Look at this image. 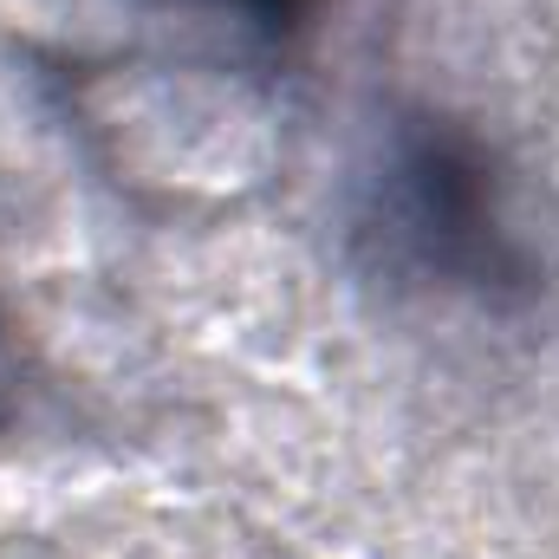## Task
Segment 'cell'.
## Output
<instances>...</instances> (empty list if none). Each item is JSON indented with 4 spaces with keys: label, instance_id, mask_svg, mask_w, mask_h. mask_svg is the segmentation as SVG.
I'll use <instances>...</instances> for the list:
<instances>
[{
    "label": "cell",
    "instance_id": "obj_2",
    "mask_svg": "<svg viewBox=\"0 0 559 559\" xmlns=\"http://www.w3.org/2000/svg\"><path fill=\"white\" fill-rule=\"evenodd\" d=\"M189 7L235 13V20H241V26H254V33H286V26L306 13V0H189Z\"/></svg>",
    "mask_w": 559,
    "mask_h": 559
},
{
    "label": "cell",
    "instance_id": "obj_1",
    "mask_svg": "<svg viewBox=\"0 0 559 559\" xmlns=\"http://www.w3.org/2000/svg\"><path fill=\"white\" fill-rule=\"evenodd\" d=\"M378 222L417 267L442 280H462V286L521 280V254L501 228L488 156L468 138L442 131L436 118L397 131L378 182Z\"/></svg>",
    "mask_w": 559,
    "mask_h": 559
}]
</instances>
